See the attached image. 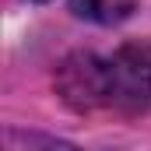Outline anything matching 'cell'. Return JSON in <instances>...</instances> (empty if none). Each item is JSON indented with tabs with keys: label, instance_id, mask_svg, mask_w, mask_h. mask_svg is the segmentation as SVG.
<instances>
[{
	"label": "cell",
	"instance_id": "cell-3",
	"mask_svg": "<svg viewBox=\"0 0 151 151\" xmlns=\"http://www.w3.org/2000/svg\"><path fill=\"white\" fill-rule=\"evenodd\" d=\"M70 11L95 25H119L134 14V0H70Z\"/></svg>",
	"mask_w": 151,
	"mask_h": 151
},
{
	"label": "cell",
	"instance_id": "cell-2",
	"mask_svg": "<svg viewBox=\"0 0 151 151\" xmlns=\"http://www.w3.org/2000/svg\"><path fill=\"white\" fill-rule=\"evenodd\" d=\"M56 84H60V95L81 109V113H91V109H109V95H106V60L95 56V53H74L60 63L56 70Z\"/></svg>",
	"mask_w": 151,
	"mask_h": 151
},
{
	"label": "cell",
	"instance_id": "cell-1",
	"mask_svg": "<svg viewBox=\"0 0 151 151\" xmlns=\"http://www.w3.org/2000/svg\"><path fill=\"white\" fill-rule=\"evenodd\" d=\"M106 95L109 109L123 116L144 113L151 102V46H123L106 60Z\"/></svg>",
	"mask_w": 151,
	"mask_h": 151
}]
</instances>
